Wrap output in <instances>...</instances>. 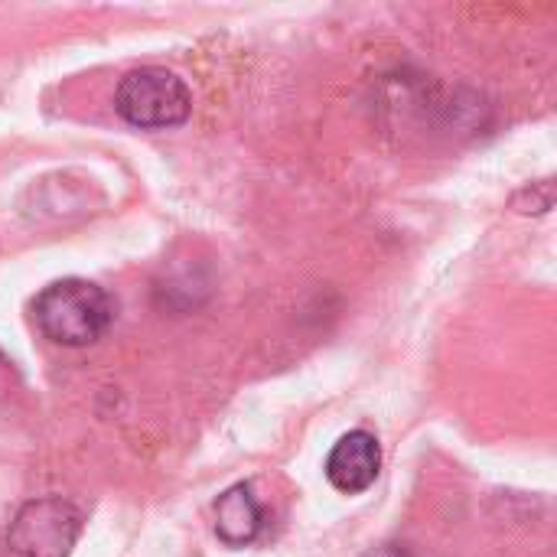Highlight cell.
Wrapping results in <instances>:
<instances>
[{
    "mask_svg": "<svg viewBox=\"0 0 557 557\" xmlns=\"http://www.w3.org/2000/svg\"><path fill=\"white\" fill-rule=\"evenodd\" d=\"M33 320L39 333L55 346L78 349L98 343L108 333L114 320V304L104 287L82 277H62L36 294Z\"/></svg>",
    "mask_w": 557,
    "mask_h": 557,
    "instance_id": "cell-1",
    "label": "cell"
},
{
    "mask_svg": "<svg viewBox=\"0 0 557 557\" xmlns=\"http://www.w3.org/2000/svg\"><path fill=\"white\" fill-rule=\"evenodd\" d=\"M114 111L140 131L180 127L193 114V95L186 82L160 65H144L127 72L114 91Z\"/></svg>",
    "mask_w": 557,
    "mask_h": 557,
    "instance_id": "cell-2",
    "label": "cell"
},
{
    "mask_svg": "<svg viewBox=\"0 0 557 557\" xmlns=\"http://www.w3.org/2000/svg\"><path fill=\"white\" fill-rule=\"evenodd\" d=\"M82 535V516L65 499L26 503L10 522L7 542L20 557H69Z\"/></svg>",
    "mask_w": 557,
    "mask_h": 557,
    "instance_id": "cell-3",
    "label": "cell"
},
{
    "mask_svg": "<svg viewBox=\"0 0 557 557\" xmlns=\"http://www.w3.org/2000/svg\"><path fill=\"white\" fill-rule=\"evenodd\" d=\"M379 470H382V447H379L375 434H369V431L343 434L333 444L326 467H323L330 486L346 493V496L366 493L379 480Z\"/></svg>",
    "mask_w": 557,
    "mask_h": 557,
    "instance_id": "cell-4",
    "label": "cell"
},
{
    "mask_svg": "<svg viewBox=\"0 0 557 557\" xmlns=\"http://www.w3.org/2000/svg\"><path fill=\"white\" fill-rule=\"evenodd\" d=\"M264 532V509L251 486H232L215 503V535L228 548H245Z\"/></svg>",
    "mask_w": 557,
    "mask_h": 557,
    "instance_id": "cell-5",
    "label": "cell"
},
{
    "mask_svg": "<svg viewBox=\"0 0 557 557\" xmlns=\"http://www.w3.org/2000/svg\"><path fill=\"white\" fill-rule=\"evenodd\" d=\"M366 557H411L405 548H398V545H382V548H375V552H369Z\"/></svg>",
    "mask_w": 557,
    "mask_h": 557,
    "instance_id": "cell-6",
    "label": "cell"
},
{
    "mask_svg": "<svg viewBox=\"0 0 557 557\" xmlns=\"http://www.w3.org/2000/svg\"><path fill=\"white\" fill-rule=\"evenodd\" d=\"M0 366H3V356H0Z\"/></svg>",
    "mask_w": 557,
    "mask_h": 557,
    "instance_id": "cell-7",
    "label": "cell"
}]
</instances>
